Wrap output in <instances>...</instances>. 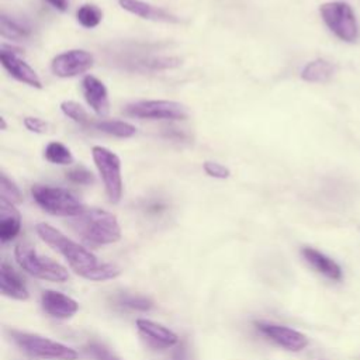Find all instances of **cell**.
I'll list each match as a JSON object with an SVG mask.
<instances>
[{"label": "cell", "instance_id": "1", "mask_svg": "<svg viewBox=\"0 0 360 360\" xmlns=\"http://www.w3.org/2000/svg\"><path fill=\"white\" fill-rule=\"evenodd\" d=\"M37 233L51 248L58 250L80 277L90 281H104L120 276L121 270L111 263H98L97 257L82 245L65 236L60 231L48 224H38Z\"/></svg>", "mask_w": 360, "mask_h": 360}, {"label": "cell", "instance_id": "2", "mask_svg": "<svg viewBox=\"0 0 360 360\" xmlns=\"http://www.w3.org/2000/svg\"><path fill=\"white\" fill-rule=\"evenodd\" d=\"M72 229L90 245H110L121 238L117 217L100 208L84 210L70 221Z\"/></svg>", "mask_w": 360, "mask_h": 360}, {"label": "cell", "instance_id": "3", "mask_svg": "<svg viewBox=\"0 0 360 360\" xmlns=\"http://www.w3.org/2000/svg\"><path fill=\"white\" fill-rule=\"evenodd\" d=\"M31 194L35 202L52 215L73 218L86 210L75 194L60 187L35 184L31 188Z\"/></svg>", "mask_w": 360, "mask_h": 360}, {"label": "cell", "instance_id": "4", "mask_svg": "<svg viewBox=\"0 0 360 360\" xmlns=\"http://www.w3.org/2000/svg\"><path fill=\"white\" fill-rule=\"evenodd\" d=\"M15 345L27 354L45 360H76L77 352L63 343L20 330L10 332Z\"/></svg>", "mask_w": 360, "mask_h": 360}, {"label": "cell", "instance_id": "5", "mask_svg": "<svg viewBox=\"0 0 360 360\" xmlns=\"http://www.w3.org/2000/svg\"><path fill=\"white\" fill-rule=\"evenodd\" d=\"M15 260L17 263L31 276L48 281L63 283L69 278L68 270L51 260L49 257L41 256L31 245L28 243H18L15 246Z\"/></svg>", "mask_w": 360, "mask_h": 360}, {"label": "cell", "instance_id": "6", "mask_svg": "<svg viewBox=\"0 0 360 360\" xmlns=\"http://www.w3.org/2000/svg\"><path fill=\"white\" fill-rule=\"evenodd\" d=\"M326 27L342 41L354 42L360 35V28L352 7L345 1L323 3L319 8Z\"/></svg>", "mask_w": 360, "mask_h": 360}, {"label": "cell", "instance_id": "7", "mask_svg": "<svg viewBox=\"0 0 360 360\" xmlns=\"http://www.w3.org/2000/svg\"><path fill=\"white\" fill-rule=\"evenodd\" d=\"M91 156L96 167L104 183V188L110 202L115 204L122 195V177H121V160L110 149L104 146H93Z\"/></svg>", "mask_w": 360, "mask_h": 360}, {"label": "cell", "instance_id": "8", "mask_svg": "<svg viewBox=\"0 0 360 360\" xmlns=\"http://www.w3.org/2000/svg\"><path fill=\"white\" fill-rule=\"evenodd\" d=\"M125 114L145 120H186L187 108L172 100H141L125 107Z\"/></svg>", "mask_w": 360, "mask_h": 360}, {"label": "cell", "instance_id": "9", "mask_svg": "<svg viewBox=\"0 0 360 360\" xmlns=\"http://www.w3.org/2000/svg\"><path fill=\"white\" fill-rule=\"evenodd\" d=\"M93 65L94 58L90 52L83 49H70L55 56L51 63V69L53 75L66 79L87 72Z\"/></svg>", "mask_w": 360, "mask_h": 360}, {"label": "cell", "instance_id": "10", "mask_svg": "<svg viewBox=\"0 0 360 360\" xmlns=\"http://www.w3.org/2000/svg\"><path fill=\"white\" fill-rule=\"evenodd\" d=\"M255 326L260 333H263L266 338L277 343L278 346L291 350V352H300L304 347L308 346V338L288 326L277 325V323H270L264 321H257L255 322Z\"/></svg>", "mask_w": 360, "mask_h": 360}, {"label": "cell", "instance_id": "11", "mask_svg": "<svg viewBox=\"0 0 360 360\" xmlns=\"http://www.w3.org/2000/svg\"><path fill=\"white\" fill-rule=\"evenodd\" d=\"M18 51L14 48H8L6 44L1 45L0 49V60L4 69L18 82H22L31 87L41 89L42 83L37 72L18 55Z\"/></svg>", "mask_w": 360, "mask_h": 360}, {"label": "cell", "instance_id": "12", "mask_svg": "<svg viewBox=\"0 0 360 360\" xmlns=\"http://www.w3.org/2000/svg\"><path fill=\"white\" fill-rule=\"evenodd\" d=\"M82 90L87 104L94 110L97 115L105 117L110 112L108 91L105 84L100 79L91 75L84 76L82 80Z\"/></svg>", "mask_w": 360, "mask_h": 360}, {"label": "cell", "instance_id": "13", "mask_svg": "<svg viewBox=\"0 0 360 360\" xmlns=\"http://www.w3.org/2000/svg\"><path fill=\"white\" fill-rule=\"evenodd\" d=\"M41 304L46 314L59 319H68L79 309V304L73 298L53 290H45L42 292Z\"/></svg>", "mask_w": 360, "mask_h": 360}, {"label": "cell", "instance_id": "14", "mask_svg": "<svg viewBox=\"0 0 360 360\" xmlns=\"http://www.w3.org/2000/svg\"><path fill=\"white\" fill-rule=\"evenodd\" d=\"M136 326H138V330L142 333V336L153 347H159V349L172 347L179 342V338L174 332L150 319L139 318L136 319Z\"/></svg>", "mask_w": 360, "mask_h": 360}, {"label": "cell", "instance_id": "15", "mask_svg": "<svg viewBox=\"0 0 360 360\" xmlns=\"http://www.w3.org/2000/svg\"><path fill=\"white\" fill-rule=\"evenodd\" d=\"M118 4L125 11L135 14L145 20L152 21H163V22H179L180 18L173 15L172 13L166 11L165 8L152 6L149 3H145L142 0H118Z\"/></svg>", "mask_w": 360, "mask_h": 360}, {"label": "cell", "instance_id": "16", "mask_svg": "<svg viewBox=\"0 0 360 360\" xmlns=\"http://www.w3.org/2000/svg\"><path fill=\"white\" fill-rule=\"evenodd\" d=\"M0 291L3 295L14 300L22 301L28 298V290L22 278L6 262H1L0 266Z\"/></svg>", "mask_w": 360, "mask_h": 360}, {"label": "cell", "instance_id": "17", "mask_svg": "<svg viewBox=\"0 0 360 360\" xmlns=\"http://www.w3.org/2000/svg\"><path fill=\"white\" fill-rule=\"evenodd\" d=\"M21 229V215L14 204L0 198V240L14 239Z\"/></svg>", "mask_w": 360, "mask_h": 360}, {"label": "cell", "instance_id": "18", "mask_svg": "<svg viewBox=\"0 0 360 360\" xmlns=\"http://www.w3.org/2000/svg\"><path fill=\"white\" fill-rule=\"evenodd\" d=\"M304 259L319 273H322L323 276H326L330 280H340L342 278V270L339 267V264L332 260L330 257L325 256L323 253H321L319 250L314 249V248H304L301 250Z\"/></svg>", "mask_w": 360, "mask_h": 360}, {"label": "cell", "instance_id": "19", "mask_svg": "<svg viewBox=\"0 0 360 360\" xmlns=\"http://www.w3.org/2000/svg\"><path fill=\"white\" fill-rule=\"evenodd\" d=\"M335 73V66L326 59L308 62L301 70V79L309 83H326Z\"/></svg>", "mask_w": 360, "mask_h": 360}, {"label": "cell", "instance_id": "20", "mask_svg": "<svg viewBox=\"0 0 360 360\" xmlns=\"http://www.w3.org/2000/svg\"><path fill=\"white\" fill-rule=\"evenodd\" d=\"M91 125L100 129L101 132H105L117 138H131L136 134V128L132 124L120 120H101L91 122Z\"/></svg>", "mask_w": 360, "mask_h": 360}, {"label": "cell", "instance_id": "21", "mask_svg": "<svg viewBox=\"0 0 360 360\" xmlns=\"http://www.w3.org/2000/svg\"><path fill=\"white\" fill-rule=\"evenodd\" d=\"M44 158L53 165H72L73 163V155L69 150L68 146H65L60 142H49L45 146Z\"/></svg>", "mask_w": 360, "mask_h": 360}, {"label": "cell", "instance_id": "22", "mask_svg": "<svg viewBox=\"0 0 360 360\" xmlns=\"http://www.w3.org/2000/svg\"><path fill=\"white\" fill-rule=\"evenodd\" d=\"M0 34L3 38L20 41L30 35V28L27 25H22L21 22L7 17L6 14H1L0 15Z\"/></svg>", "mask_w": 360, "mask_h": 360}, {"label": "cell", "instance_id": "23", "mask_svg": "<svg viewBox=\"0 0 360 360\" xmlns=\"http://www.w3.org/2000/svg\"><path fill=\"white\" fill-rule=\"evenodd\" d=\"M117 305L134 311H149L153 307V301L141 294H118L115 297Z\"/></svg>", "mask_w": 360, "mask_h": 360}, {"label": "cell", "instance_id": "24", "mask_svg": "<svg viewBox=\"0 0 360 360\" xmlns=\"http://www.w3.org/2000/svg\"><path fill=\"white\" fill-rule=\"evenodd\" d=\"M103 11L94 4H83L76 11V20L84 28H94L101 22Z\"/></svg>", "mask_w": 360, "mask_h": 360}, {"label": "cell", "instance_id": "25", "mask_svg": "<svg viewBox=\"0 0 360 360\" xmlns=\"http://www.w3.org/2000/svg\"><path fill=\"white\" fill-rule=\"evenodd\" d=\"M60 110L65 115L72 118L75 122L82 124V125H91L90 117L87 115L86 110L76 101H62L60 103Z\"/></svg>", "mask_w": 360, "mask_h": 360}, {"label": "cell", "instance_id": "26", "mask_svg": "<svg viewBox=\"0 0 360 360\" xmlns=\"http://www.w3.org/2000/svg\"><path fill=\"white\" fill-rule=\"evenodd\" d=\"M0 198L11 204H18L22 200L18 186L11 179H8L4 173L0 174Z\"/></svg>", "mask_w": 360, "mask_h": 360}, {"label": "cell", "instance_id": "27", "mask_svg": "<svg viewBox=\"0 0 360 360\" xmlns=\"http://www.w3.org/2000/svg\"><path fill=\"white\" fill-rule=\"evenodd\" d=\"M181 63L179 58L173 56H158V58H149L141 62V65L149 70H163V69H173L177 68Z\"/></svg>", "mask_w": 360, "mask_h": 360}, {"label": "cell", "instance_id": "28", "mask_svg": "<svg viewBox=\"0 0 360 360\" xmlns=\"http://www.w3.org/2000/svg\"><path fill=\"white\" fill-rule=\"evenodd\" d=\"M87 354H90L94 360H121L115 353H112L107 346L97 340H91L84 346Z\"/></svg>", "mask_w": 360, "mask_h": 360}, {"label": "cell", "instance_id": "29", "mask_svg": "<svg viewBox=\"0 0 360 360\" xmlns=\"http://www.w3.org/2000/svg\"><path fill=\"white\" fill-rule=\"evenodd\" d=\"M66 179H69L72 183L84 184V186H89L91 183H94L93 173L82 165H79V166L70 169L69 172H66Z\"/></svg>", "mask_w": 360, "mask_h": 360}, {"label": "cell", "instance_id": "30", "mask_svg": "<svg viewBox=\"0 0 360 360\" xmlns=\"http://www.w3.org/2000/svg\"><path fill=\"white\" fill-rule=\"evenodd\" d=\"M202 167H204V172L214 179H228L231 176V170L218 162L205 160L202 163Z\"/></svg>", "mask_w": 360, "mask_h": 360}, {"label": "cell", "instance_id": "31", "mask_svg": "<svg viewBox=\"0 0 360 360\" xmlns=\"http://www.w3.org/2000/svg\"><path fill=\"white\" fill-rule=\"evenodd\" d=\"M24 125L28 131L35 132V134H45L51 128V125L46 121H44L38 117H25L24 118Z\"/></svg>", "mask_w": 360, "mask_h": 360}, {"label": "cell", "instance_id": "32", "mask_svg": "<svg viewBox=\"0 0 360 360\" xmlns=\"http://www.w3.org/2000/svg\"><path fill=\"white\" fill-rule=\"evenodd\" d=\"M172 359H173V360H188V350H187L186 343H181V345L173 352Z\"/></svg>", "mask_w": 360, "mask_h": 360}, {"label": "cell", "instance_id": "33", "mask_svg": "<svg viewBox=\"0 0 360 360\" xmlns=\"http://www.w3.org/2000/svg\"><path fill=\"white\" fill-rule=\"evenodd\" d=\"M53 8L59 11H66L68 10V0H46Z\"/></svg>", "mask_w": 360, "mask_h": 360}, {"label": "cell", "instance_id": "34", "mask_svg": "<svg viewBox=\"0 0 360 360\" xmlns=\"http://www.w3.org/2000/svg\"><path fill=\"white\" fill-rule=\"evenodd\" d=\"M167 138H172V139H184L186 138V135L183 134V132H179V131H173V129H170V131H167L166 134H165Z\"/></svg>", "mask_w": 360, "mask_h": 360}, {"label": "cell", "instance_id": "35", "mask_svg": "<svg viewBox=\"0 0 360 360\" xmlns=\"http://www.w3.org/2000/svg\"><path fill=\"white\" fill-rule=\"evenodd\" d=\"M0 122H1V129L4 131V129L7 128V124H6V120H4V117H0Z\"/></svg>", "mask_w": 360, "mask_h": 360}]
</instances>
